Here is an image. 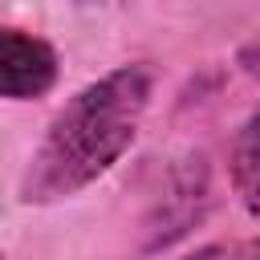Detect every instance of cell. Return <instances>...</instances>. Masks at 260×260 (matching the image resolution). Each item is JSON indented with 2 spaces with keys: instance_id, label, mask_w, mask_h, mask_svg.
<instances>
[{
  "instance_id": "cell-1",
  "label": "cell",
  "mask_w": 260,
  "mask_h": 260,
  "mask_svg": "<svg viewBox=\"0 0 260 260\" xmlns=\"http://www.w3.org/2000/svg\"><path fill=\"white\" fill-rule=\"evenodd\" d=\"M154 98L150 61H126L81 85L45 126L28 154L16 199L24 207H53L93 187L134 146Z\"/></svg>"
},
{
  "instance_id": "cell-2",
  "label": "cell",
  "mask_w": 260,
  "mask_h": 260,
  "mask_svg": "<svg viewBox=\"0 0 260 260\" xmlns=\"http://www.w3.org/2000/svg\"><path fill=\"white\" fill-rule=\"evenodd\" d=\"M57 77H61V57L45 37L0 24V98L4 102L45 98L57 85Z\"/></svg>"
},
{
  "instance_id": "cell-3",
  "label": "cell",
  "mask_w": 260,
  "mask_h": 260,
  "mask_svg": "<svg viewBox=\"0 0 260 260\" xmlns=\"http://www.w3.org/2000/svg\"><path fill=\"white\" fill-rule=\"evenodd\" d=\"M228 175L248 207V215H256V118H248L236 134V146H232V162H228Z\"/></svg>"
},
{
  "instance_id": "cell-4",
  "label": "cell",
  "mask_w": 260,
  "mask_h": 260,
  "mask_svg": "<svg viewBox=\"0 0 260 260\" xmlns=\"http://www.w3.org/2000/svg\"><path fill=\"white\" fill-rule=\"evenodd\" d=\"M183 260H256V240H215L187 252Z\"/></svg>"
}]
</instances>
